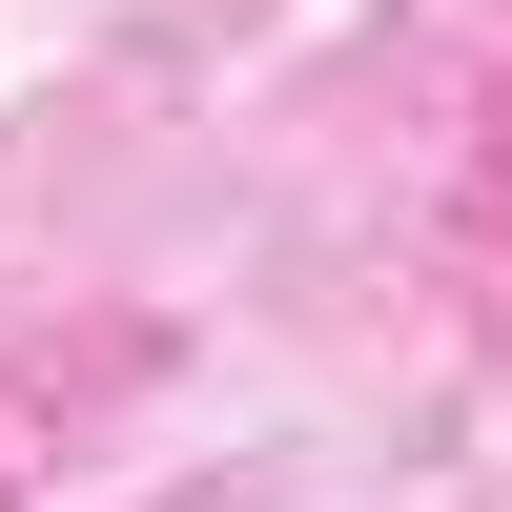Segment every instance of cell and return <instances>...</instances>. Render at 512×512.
Listing matches in <instances>:
<instances>
[]
</instances>
